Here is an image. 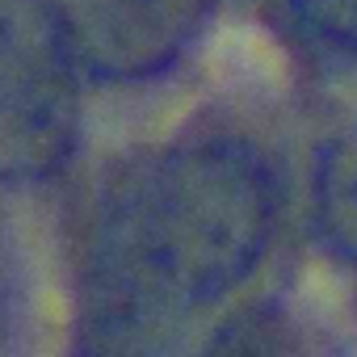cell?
Wrapping results in <instances>:
<instances>
[{
  "mask_svg": "<svg viewBox=\"0 0 357 357\" xmlns=\"http://www.w3.org/2000/svg\"><path fill=\"white\" fill-rule=\"evenodd\" d=\"M278 181L236 139H185L105 206L80 298V357H164L185 319L231 298L278 236Z\"/></svg>",
  "mask_w": 357,
  "mask_h": 357,
  "instance_id": "6da1fadb",
  "label": "cell"
},
{
  "mask_svg": "<svg viewBox=\"0 0 357 357\" xmlns=\"http://www.w3.org/2000/svg\"><path fill=\"white\" fill-rule=\"evenodd\" d=\"M76 76L43 0H0V172L47 176L68 160Z\"/></svg>",
  "mask_w": 357,
  "mask_h": 357,
  "instance_id": "7a4b0ae2",
  "label": "cell"
},
{
  "mask_svg": "<svg viewBox=\"0 0 357 357\" xmlns=\"http://www.w3.org/2000/svg\"><path fill=\"white\" fill-rule=\"evenodd\" d=\"M286 5L307 34L357 55V0H286Z\"/></svg>",
  "mask_w": 357,
  "mask_h": 357,
  "instance_id": "8992f818",
  "label": "cell"
},
{
  "mask_svg": "<svg viewBox=\"0 0 357 357\" xmlns=\"http://www.w3.org/2000/svg\"><path fill=\"white\" fill-rule=\"evenodd\" d=\"M198 357H328V353L315 340V332L298 324V315L265 303L219 328Z\"/></svg>",
  "mask_w": 357,
  "mask_h": 357,
  "instance_id": "5b68a950",
  "label": "cell"
},
{
  "mask_svg": "<svg viewBox=\"0 0 357 357\" xmlns=\"http://www.w3.org/2000/svg\"><path fill=\"white\" fill-rule=\"evenodd\" d=\"M311 206L328 252L357 269V122L324 143L315 160Z\"/></svg>",
  "mask_w": 357,
  "mask_h": 357,
  "instance_id": "277c9868",
  "label": "cell"
},
{
  "mask_svg": "<svg viewBox=\"0 0 357 357\" xmlns=\"http://www.w3.org/2000/svg\"><path fill=\"white\" fill-rule=\"evenodd\" d=\"M76 72L147 80L181 63L206 30L215 0H43Z\"/></svg>",
  "mask_w": 357,
  "mask_h": 357,
  "instance_id": "3957f363",
  "label": "cell"
}]
</instances>
